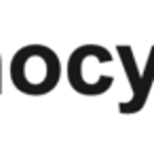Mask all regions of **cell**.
Wrapping results in <instances>:
<instances>
[{"instance_id": "obj_1", "label": "cell", "mask_w": 154, "mask_h": 147, "mask_svg": "<svg viewBox=\"0 0 154 147\" xmlns=\"http://www.w3.org/2000/svg\"><path fill=\"white\" fill-rule=\"evenodd\" d=\"M30 69L32 74L23 78L19 84H15V88L23 95H47L57 86L61 78V63L57 55L42 44H28L13 55L11 76L26 74Z\"/></svg>"}, {"instance_id": "obj_2", "label": "cell", "mask_w": 154, "mask_h": 147, "mask_svg": "<svg viewBox=\"0 0 154 147\" xmlns=\"http://www.w3.org/2000/svg\"><path fill=\"white\" fill-rule=\"evenodd\" d=\"M87 57H97L99 61L108 63V61H112V55H110L103 46H97V44H82V46H78V49L70 55V59H68V82H70V86H72L76 93H80V95L95 97V95L106 93V90L114 84V78H112V76H101L95 84H87V82H85V76H82V63H85Z\"/></svg>"}, {"instance_id": "obj_3", "label": "cell", "mask_w": 154, "mask_h": 147, "mask_svg": "<svg viewBox=\"0 0 154 147\" xmlns=\"http://www.w3.org/2000/svg\"><path fill=\"white\" fill-rule=\"evenodd\" d=\"M118 55L122 59V65H125L127 78L131 82V88L135 90V95L129 103H120V113H133V111H137V101H139V93H141V76L135 67V59H133V53H131L129 46H118Z\"/></svg>"}]
</instances>
